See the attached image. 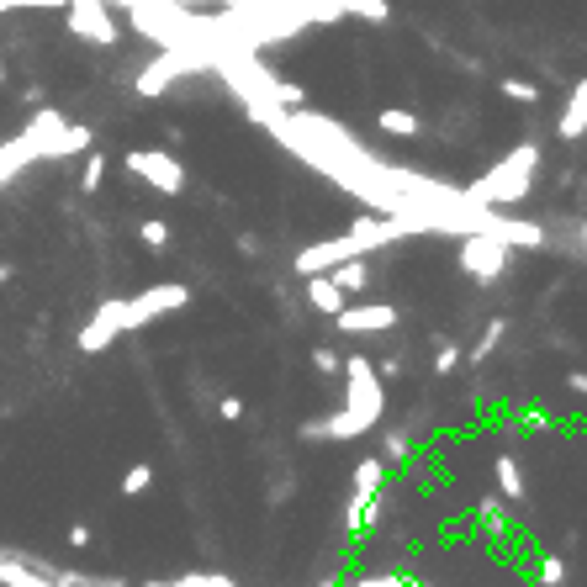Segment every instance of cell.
<instances>
[{"label":"cell","mask_w":587,"mask_h":587,"mask_svg":"<svg viewBox=\"0 0 587 587\" xmlns=\"http://www.w3.org/2000/svg\"><path fill=\"white\" fill-rule=\"evenodd\" d=\"M535 164H540V149H535V143H524V149L513 154V159H503L487 180H476V186L466 191V201H519L529 191Z\"/></svg>","instance_id":"cell-1"},{"label":"cell","mask_w":587,"mask_h":587,"mask_svg":"<svg viewBox=\"0 0 587 587\" xmlns=\"http://www.w3.org/2000/svg\"><path fill=\"white\" fill-rule=\"evenodd\" d=\"M127 175H143L154 191H164V196H180L186 191V170L170 159V154H159V149H133L127 154Z\"/></svg>","instance_id":"cell-2"},{"label":"cell","mask_w":587,"mask_h":587,"mask_svg":"<svg viewBox=\"0 0 587 587\" xmlns=\"http://www.w3.org/2000/svg\"><path fill=\"white\" fill-rule=\"evenodd\" d=\"M69 27L85 32V38H96L101 48H112V43H117V22L106 16L101 0H75V6H69Z\"/></svg>","instance_id":"cell-3"},{"label":"cell","mask_w":587,"mask_h":587,"mask_svg":"<svg viewBox=\"0 0 587 587\" xmlns=\"http://www.w3.org/2000/svg\"><path fill=\"white\" fill-rule=\"evenodd\" d=\"M461 260H466V270L482 275V281H492V275L503 270V238H498V233H476V238H466Z\"/></svg>","instance_id":"cell-4"},{"label":"cell","mask_w":587,"mask_h":587,"mask_svg":"<svg viewBox=\"0 0 587 587\" xmlns=\"http://www.w3.org/2000/svg\"><path fill=\"white\" fill-rule=\"evenodd\" d=\"M334 318L350 328V334H365V328H392V323H397L392 307H339Z\"/></svg>","instance_id":"cell-5"},{"label":"cell","mask_w":587,"mask_h":587,"mask_svg":"<svg viewBox=\"0 0 587 587\" xmlns=\"http://www.w3.org/2000/svg\"><path fill=\"white\" fill-rule=\"evenodd\" d=\"M582 133H587V80H577L572 101H566V112H561V138L572 143V138H582Z\"/></svg>","instance_id":"cell-6"},{"label":"cell","mask_w":587,"mask_h":587,"mask_svg":"<svg viewBox=\"0 0 587 587\" xmlns=\"http://www.w3.org/2000/svg\"><path fill=\"white\" fill-rule=\"evenodd\" d=\"M376 127H381V133H392V138H418V117L402 112V106H381Z\"/></svg>","instance_id":"cell-7"},{"label":"cell","mask_w":587,"mask_h":587,"mask_svg":"<svg viewBox=\"0 0 587 587\" xmlns=\"http://www.w3.org/2000/svg\"><path fill=\"white\" fill-rule=\"evenodd\" d=\"M307 302H313L318 313H339V307H344V286L339 281H313V286H307Z\"/></svg>","instance_id":"cell-8"},{"label":"cell","mask_w":587,"mask_h":587,"mask_svg":"<svg viewBox=\"0 0 587 587\" xmlns=\"http://www.w3.org/2000/svg\"><path fill=\"white\" fill-rule=\"evenodd\" d=\"M101 180H106V154H90V159L80 164V186H85V191H101Z\"/></svg>","instance_id":"cell-9"},{"label":"cell","mask_w":587,"mask_h":587,"mask_svg":"<svg viewBox=\"0 0 587 587\" xmlns=\"http://www.w3.org/2000/svg\"><path fill=\"white\" fill-rule=\"evenodd\" d=\"M503 96H508V101H519V106H535V101H540V90L529 85V80H503Z\"/></svg>","instance_id":"cell-10"},{"label":"cell","mask_w":587,"mask_h":587,"mask_svg":"<svg viewBox=\"0 0 587 587\" xmlns=\"http://www.w3.org/2000/svg\"><path fill=\"white\" fill-rule=\"evenodd\" d=\"M498 482L503 492H513V498H524V482H519V466L508 461V455H498Z\"/></svg>","instance_id":"cell-11"},{"label":"cell","mask_w":587,"mask_h":587,"mask_svg":"<svg viewBox=\"0 0 587 587\" xmlns=\"http://www.w3.org/2000/svg\"><path fill=\"white\" fill-rule=\"evenodd\" d=\"M149 482H154V471L149 466H133V471L122 476V492H127V498H138V492H149Z\"/></svg>","instance_id":"cell-12"},{"label":"cell","mask_w":587,"mask_h":587,"mask_svg":"<svg viewBox=\"0 0 587 587\" xmlns=\"http://www.w3.org/2000/svg\"><path fill=\"white\" fill-rule=\"evenodd\" d=\"M381 471H387L381 461H365V466L355 471V492H376V487H381Z\"/></svg>","instance_id":"cell-13"},{"label":"cell","mask_w":587,"mask_h":587,"mask_svg":"<svg viewBox=\"0 0 587 587\" xmlns=\"http://www.w3.org/2000/svg\"><path fill=\"white\" fill-rule=\"evenodd\" d=\"M334 281H339L344 291H360V286H365V265H360V260H350V265H339V275H334Z\"/></svg>","instance_id":"cell-14"},{"label":"cell","mask_w":587,"mask_h":587,"mask_svg":"<svg viewBox=\"0 0 587 587\" xmlns=\"http://www.w3.org/2000/svg\"><path fill=\"white\" fill-rule=\"evenodd\" d=\"M138 233H143V244H154V249H164V244H170V228H164L159 217H149V223H143Z\"/></svg>","instance_id":"cell-15"},{"label":"cell","mask_w":587,"mask_h":587,"mask_svg":"<svg viewBox=\"0 0 587 587\" xmlns=\"http://www.w3.org/2000/svg\"><path fill=\"white\" fill-rule=\"evenodd\" d=\"M540 582H545V587L566 582V561H545V566H540Z\"/></svg>","instance_id":"cell-16"},{"label":"cell","mask_w":587,"mask_h":587,"mask_svg":"<svg viewBox=\"0 0 587 587\" xmlns=\"http://www.w3.org/2000/svg\"><path fill=\"white\" fill-rule=\"evenodd\" d=\"M455 360H461V350H455V344H439V360H434V371H455Z\"/></svg>","instance_id":"cell-17"},{"label":"cell","mask_w":587,"mask_h":587,"mask_svg":"<svg viewBox=\"0 0 587 587\" xmlns=\"http://www.w3.org/2000/svg\"><path fill=\"white\" fill-rule=\"evenodd\" d=\"M217 413H223V418H228V424H233V418H238V413H244V402H238V397L228 392V397H217Z\"/></svg>","instance_id":"cell-18"},{"label":"cell","mask_w":587,"mask_h":587,"mask_svg":"<svg viewBox=\"0 0 587 587\" xmlns=\"http://www.w3.org/2000/svg\"><path fill=\"white\" fill-rule=\"evenodd\" d=\"M313 365H318V371H339V355H334V350H323V344H318V350H313Z\"/></svg>","instance_id":"cell-19"},{"label":"cell","mask_w":587,"mask_h":587,"mask_svg":"<svg viewBox=\"0 0 587 587\" xmlns=\"http://www.w3.org/2000/svg\"><path fill=\"white\" fill-rule=\"evenodd\" d=\"M572 392H582V397H587V376H572Z\"/></svg>","instance_id":"cell-20"},{"label":"cell","mask_w":587,"mask_h":587,"mask_svg":"<svg viewBox=\"0 0 587 587\" xmlns=\"http://www.w3.org/2000/svg\"><path fill=\"white\" fill-rule=\"evenodd\" d=\"M0 281H11V265H0Z\"/></svg>","instance_id":"cell-21"},{"label":"cell","mask_w":587,"mask_h":587,"mask_svg":"<svg viewBox=\"0 0 587 587\" xmlns=\"http://www.w3.org/2000/svg\"><path fill=\"white\" fill-rule=\"evenodd\" d=\"M0 85H6V64H0Z\"/></svg>","instance_id":"cell-22"}]
</instances>
